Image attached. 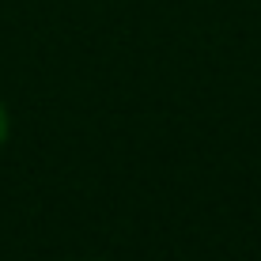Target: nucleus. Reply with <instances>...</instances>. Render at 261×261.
<instances>
[{
	"instance_id": "1",
	"label": "nucleus",
	"mask_w": 261,
	"mask_h": 261,
	"mask_svg": "<svg viewBox=\"0 0 261 261\" xmlns=\"http://www.w3.org/2000/svg\"><path fill=\"white\" fill-rule=\"evenodd\" d=\"M4 140H8V110L0 106V144H4Z\"/></svg>"
}]
</instances>
